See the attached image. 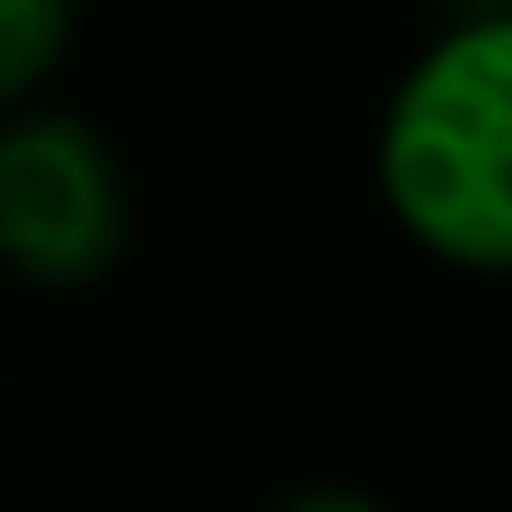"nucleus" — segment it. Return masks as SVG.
Listing matches in <instances>:
<instances>
[{"mask_svg":"<svg viewBox=\"0 0 512 512\" xmlns=\"http://www.w3.org/2000/svg\"><path fill=\"white\" fill-rule=\"evenodd\" d=\"M376 192L424 256L512 272V8L448 24L400 72L376 128Z\"/></svg>","mask_w":512,"mask_h":512,"instance_id":"obj_1","label":"nucleus"},{"mask_svg":"<svg viewBox=\"0 0 512 512\" xmlns=\"http://www.w3.org/2000/svg\"><path fill=\"white\" fill-rule=\"evenodd\" d=\"M128 248L120 152L80 112H0V264L32 288H96Z\"/></svg>","mask_w":512,"mask_h":512,"instance_id":"obj_2","label":"nucleus"},{"mask_svg":"<svg viewBox=\"0 0 512 512\" xmlns=\"http://www.w3.org/2000/svg\"><path fill=\"white\" fill-rule=\"evenodd\" d=\"M272 512H392V504H384V496H368V488H344V480H312V488L280 496Z\"/></svg>","mask_w":512,"mask_h":512,"instance_id":"obj_4","label":"nucleus"},{"mask_svg":"<svg viewBox=\"0 0 512 512\" xmlns=\"http://www.w3.org/2000/svg\"><path fill=\"white\" fill-rule=\"evenodd\" d=\"M72 16L80 0H0V112L32 104L56 64L72 56Z\"/></svg>","mask_w":512,"mask_h":512,"instance_id":"obj_3","label":"nucleus"}]
</instances>
